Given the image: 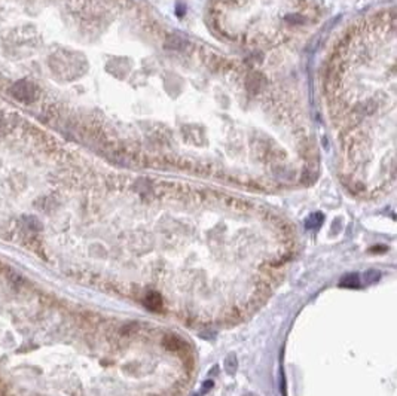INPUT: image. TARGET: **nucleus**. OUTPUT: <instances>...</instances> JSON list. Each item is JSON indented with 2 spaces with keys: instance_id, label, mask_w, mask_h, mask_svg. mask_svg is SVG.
Wrapping results in <instances>:
<instances>
[{
  "instance_id": "nucleus-5",
  "label": "nucleus",
  "mask_w": 397,
  "mask_h": 396,
  "mask_svg": "<svg viewBox=\"0 0 397 396\" xmlns=\"http://www.w3.org/2000/svg\"><path fill=\"white\" fill-rule=\"evenodd\" d=\"M164 347L168 348V350H182L185 348V343L179 338V337H174V335H168L164 338Z\"/></svg>"
},
{
  "instance_id": "nucleus-1",
  "label": "nucleus",
  "mask_w": 397,
  "mask_h": 396,
  "mask_svg": "<svg viewBox=\"0 0 397 396\" xmlns=\"http://www.w3.org/2000/svg\"><path fill=\"white\" fill-rule=\"evenodd\" d=\"M326 93L350 181L360 191L393 184L397 96L393 11L351 27L329 63Z\"/></svg>"
},
{
  "instance_id": "nucleus-2",
  "label": "nucleus",
  "mask_w": 397,
  "mask_h": 396,
  "mask_svg": "<svg viewBox=\"0 0 397 396\" xmlns=\"http://www.w3.org/2000/svg\"><path fill=\"white\" fill-rule=\"evenodd\" d=\"M11 94L21 103L26 105H31L36 102L37 94H39V88L36 86V83L30 82V80H18L11 86Z\"/></svg>"
},
{
  "instance_id": "nucleus-7",
  "label": "nucleus",
  "mask_w": 397,
  "mask_h": 396,
  "mask_svg": "<svg viewBox=\"0 0 397 396\" xmlns=\"http://www.w3.org/2000/svg\"><path fill=\"white\" fill-rule=\"evenodd\" d=\"M321 224H323V214H321V213H316V214H311V216L308 217L305 227H307L308 230H317V228L321 227Z\"/></svg>"
},
{
  "instance_id": "nucleus-3",
  "label": "nucleus",
  "mask_w": 397,
  "mask_h": 396,
  "mask_svg": "<svg viewBox=\"0 0 397 396\" xmlns=\"http://www.w3.org/2000/svg\"><path fill=\"white\" fill-rule=\"evenodd\" d=\"M144 304L149 310L152 312H159L162 309V299H161V295L158 292L152 291L146 295V299H144Z\"/></svg>"
},
{
  "instance_id": "nucleus-9",
  "label": "nucleus",
  "mask_w": 397,
  "mask_h": 396,
  "mask_svg": "<svg viewBox=\"0 0 397 396\" xmlns=\"http://www.w3.org/2000/svg\"><path fill=\"white\" fill-rule=\"evenodd\" d=\"M213 386H214V383H213L212 380H209V381H206L204 384H203V387H201V392L198 393V395H206V393H209L210 390L213 389Z\"/></svg>"
},
{
  "instance_id": "nucleus-6",
  "label": "nucleus",
  "mask_w": 397,
  "mask_h": 396,
  "mask_svg": "<svg viewBox=\"0 0 397 396\" xmlns=\"http://www.w3.org/2000/svg\"><path fill=\"white\" fill-rule=\"evenodd\" d=\"M223 367H225V371H226L228 374L234 375V374L237 372V370H238V361H237V355H235V353H229V355L226 356V359H225V364H223Z\"/></svg>"
},
{
  "instance_id": "nucleus-4",
  "label": "nucleus",
  "mask_w": 397,
  "mask_h": 396,
  "mask_svg": "<svg viewBox=\"0 0 397 396\" xmlns=\"http://www.w3.org/2000/svg\"><path fill=\"white\" fill-rule=\"evenodd\" d=\"M360 285H362L360 276L356 274V273L346 274V276L342 277V280L339 282V286L346 288V289H357V288H360Z\"/></svg>"
},
{
  "instance_id": "nucleus-8",
  "label": "nucleus",
  "mask_w": 397,
  "mask_h": 396,
  "mask_svg": "<svg viewBox=\"0 0 397 396\" xmlns=\"http://www.w3.org/2000/svg\"><path fill=\"white\" fill-rule=\"evenodd\" d=\"M379 277H381V273H379L378 270L371 268V270H368V271L363 274V282H365L366 285H372L373 282H378Z\"/></svg>"
}]
</instances>
